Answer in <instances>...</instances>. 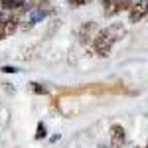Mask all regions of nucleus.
Returning <instances> with one entry per match:
<instances>
[{"label":"nucleus","instance_id":"nucleus-12","mask_svg":"<svg viewBox=\"0 0 148 148\" xmlns=\"http://www.w3.org/2000/svg\"><path fill=\"white\" fill-rule=\"evenodd\" d=\"M144 148H148V144H146V146H144Z\"/></svg>","mask_w":148,"mask_h":148},{"label":"nucleus","instance_id":"nucleus-4","mask_svg":"<svg viewBox=\"0 0 148 148\" xmlns=\"http://www.w3.org/2000/svg\"><path fill=\"white\" fill-rule=\"evenodd\" d=\"M20 28V18L18 16H14L12 12H8V16H6V20L2 24V28H0V40H4V38H10L16 30Z\"/></svg>","mask_w":148,"mask_h":148},{"label":"nucleus","instance_id":"nucleus-10","mask_svg":"<svg viewBox=\"0 0 148 148\" xmlns=\"http://www.w3.org/2000/svg\"><path fill=\"white\" fill-rule=\"evenodd\" d=\"M2 71H4V73H18V69L14 67V65H4Z\"/></svg>","mask_w":148,"mask_h":148},{"label":"nucleus","instance_id":"nucleus-9","mask_svg":"<svg viewBox=\"0 0 148 148\" xmlns=\"http://www.w3.org/2000/svg\"><path fill=\"white\" fill-rule=\"evenodd\" d=\"M89 0H69V6H73V8H79V6H85Z\"/></svg>","mask_w":148,"mask_h":148},{"label":"nucleus","instance_id":"nucleus-1","mask_svg":"<svg viewBox=\"0 0 148 148\" xmlns=\"http://www.w3.org/2000/svg\"><path fill=\"white\" fill-rule=\"evenodd\" d=\"M125 36H126L125 24H121V22L111 24V26H107L105 30H99V32L95 34V38H93V51L99 57H107L111 53L113 46L116 42H121Z\"/></svg>","mask_w":148,"mask_h":148},{"label":"nucleus","instance_id":"nucleus-2","mask_svg":"<svg viewBox=\"0 0 148 148\" xmlns=\"http://www.w3.org/2000/svg\"><path fill=\"white\" fill-rule=\"evenodd\" d=\"M101 4L105 16H114V14L128 10L132 6V0H101Z\"/></svg>","mask_w":148,"mask_h":148},{"label":"nucleus","instance_id":"nucleus-7","mask_svg":"<svg viewBox=\"0 0 148 148\" xmlns=\"http://www.w3.org/2000/svg\"><path fill=\"white\" fill-rule=\"evenodd\" d=\"M30 89H32L36 95H47V87H44L42 83H30Z\"/></svg>","mask_w":148,"mask_h":148},{"label":"nucleus","instance_id":"nucleus-8","mask_svg":"<svg viewBox=\"0 0 148 148\" xmlns=\"http://www.w3.org/2000/svg\"><path fill=\"white\" fill-rule=\"evenodd\" d=\"M46 125L44 123H40L38 125V128H36V140H42V138H46Z\"/></svg>","mask_w":148,"mask_h":148},{"label":"nucleus","instance_id":"nucleus-11","mask_svg":"<svg viewBox=\"0 0 148 148\" xmlns=\"http://www.w3.org/2000/svg\"><path fill=\"white\" fill-rule=\"evenodd\" d=\"M146 20H148V14H146Z\"/></svg>","mask_w":148,"mask_h":148},{"label":"nucleus","instance_id":"nucleus-6","mask_svg":"<svg viewBox=\"0 0 148 148\" xmlns=\"http://www.w3.org/2000/svg\"><path fill=\"white\" fill-rule=\"evenodd\" d=\"M95 34H97V26H95V22H85L79 28V42L81 44H89V42H93Z\"/></svg>","mask_w":148,"mask_h":148},{"label":"nucleus","instance_id":"nucleus-3","mask_svg":"<svg viewBox=\"0 0 148 148\" xmlns=\"http://www.w3.org/2000/svg\"><path fill=\"white\" fill-rule=\"evenodd\" d=\"M148 14V0H138V2H132V6L128 8V20L132 24L144 20Z\"/></svg>","mask_w":148,"mask_h":148},{"label":"nucleus","instance_id":"nucleus-5","mask_svg":"<svg viewBox=\"0 0 148 148\" xmlns=\"http://www.w3.org/2000/svg\"><path fill=\"white\" fill-rule=\"evenodd\" d=\"M125 140H126V130L123 125H113L111 126V144L113 148H123L125 146Z\"/></svg>","mask_w":148,"mask_h":148}]
</instances>
